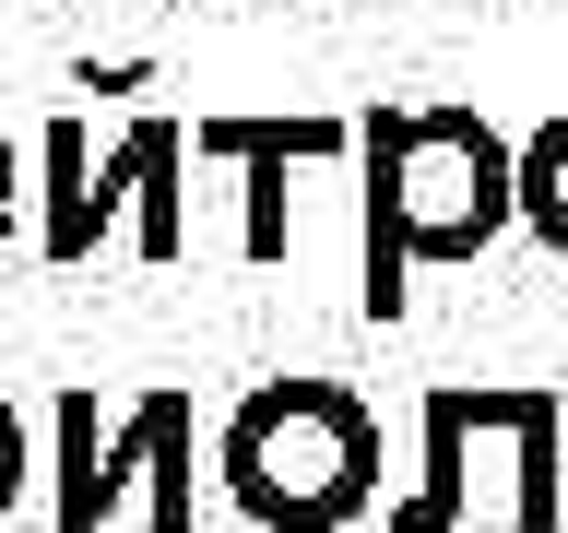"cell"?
<instances>
[{
  "label": "cell",
  "mask_w": 568,
  "mask_h": 533,
  "mask_svg": "<svg viewBox=\"0 0 568 533\" xmlns=\"http://www.w3.org/2000/svg\"><path fill=\"white\" fill-rule=\"evenodd\" d=\"M355 178H367V320H403L415 273L474 261L521 225V142L486 107H403L379 95L355 119Z\"/></svg>",
  "instance_id": "cell-1"
},
{
  "label": "cell",
  "mask_w": 568,
  "mask_h": 533,
  "mask_svg": "<svg viewBox=\"0 0 568 533\" xmlns=\"http://www.w3.org/2000/svg\"><path fill=\"white\" fill-rule=\"evenodd\" d=\"M213 486L261 533H344L379 497V415L344 380H261L213 426Z\"/></svg>",
  "instance_id": "cell-2"
},
{
  "label": "cell",
  "mask_w": 568,
  "mask_h": 533,
  "mask_svg": "<svg viewBox=\"0 0 568 533\" xmlns=\"http://www.w3.org/2000/svg\"><path fill=\"white\" fill-rule=\"evenodd\" d=\"M509 451V533L568 522V391L557 380H438L415 426V486L390 497V533H450L474 451Z\"/></svg>",
  "instance_id": "cell-3"
},
{
  "label": "cell",
  "mask_w": 568,
  "mask_h": 533,
  "mask_svg": "<svg viewBox=\"0 0 568 533\" xmlns=\"http://www.w3.org/2000/svg\"><path fill=\"white\" fill-rule=\"evenodd\" d=\"M119 497H142L154 533H190V391H142L119 426H95V391H60V486H48V522L106 533Z\"/></svg>",
  "instance_id": "cell-4"
},
{
  "label": "cell",
  "mask_w": 568,
  "mask_h": 533,
  "mask_svg": "<svg viewBox=\"0 0 568 533\" xmlns=\"http://www.w3.org/2000/svg\"><path fill=\"white\" fill-rule=\"evenodd\" d=\"M190 154H213V167L248 178V238L237 249L273 273L284 261V178L355 154V119H237V107H213V119H190Z\"/></svg>",
  "instance_id": "cell-5"
},
{
  "label": "cell",
  "mask_w": 568,
  "mask_h": 533,
  "mask_svg": "<svg viewBox=\"0 0 568 533\" xmlns=\"http://www.w3.org/2000/svg\"><path fill=\"white\" fill-rule=\"evenodd\" d=\"M106 225H131V154L119 142H83V119H48V142H36V261H60V273H83L106 249Z\"/></svg>",
  "instance_id": "cell-6"
},
{
  "label": "cell",
  "mask_w": 568,
  "mask_h": 533,
  "mask_svg": "<svg viewBox=\"0 0 568 533\" xmlns=\"http://www.w3.org/2000/svg\"><path fill=\"white\" fill-rule=\"evenodd\" d=\"M119 154H131V249L154 261V273L190 261V202H178V178H190V131H178V119H131Z\"/></svg>",
  "instance_id": "cell-7"
},
{
  "label": "cell",
  "mask_w": 568,
  "mask_h": 533,
  "mask_svg": "<svg viewBox=\"0 0 568 533\" xmlns=\"http://www.w3.org/2000/svg\"><path fill=\"white\" fill-rule=\"evenodd\" d=\"M521 225L545 261H568V107L521 131Z\"/></svg>",
  "instance_id": "cell-8"
},
{
  "label": "cell",
  "mask_w": 568,
  "mask_h": 533,
  "mask_svg": "<svg viewBox=\"0 0 568 533\" xmlns=\"http://www.w3.org/2000/svg\"><path fill=\"white\" fill-rule=\"evenodd\" d=\"M24 415H12V391H0V522H12V510H24Z\"/></svg>",
  "instance_id": "cell-9"
},
{
  "label": "cell",
  "mask_w": 568,
  "mask_h": 533,
  "mask_svg": "<svg viewBox=\"0 0 568 533\" xmlns=\"http://www.w3.org/2000/svg\"><path fill=\"white\" fill-rule=\"evenodd\" d=\"M12 225H24V167H12V142H0V249H12Z\"/></svg>",
  "instance_id": "cell-10"
}]
</instances>
